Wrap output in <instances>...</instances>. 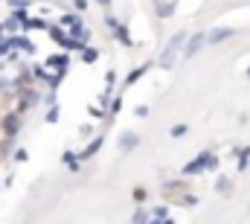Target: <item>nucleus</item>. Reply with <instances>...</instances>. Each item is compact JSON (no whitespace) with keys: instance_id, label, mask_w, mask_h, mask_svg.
Returning <instances> with one entry per match:
<instances>
[{"instance_id":"obj_1","label":"nucleus","mask_w":250,"mask_h":224,"mask_svg":"<svg viewBox=\"0 0 250 224\" xmlns=\"http://www.w3.org/2000/svg\"><path fill=\"white\" fill-rule=\"evenodd\" d=\"M230 35H233L230 29H221V32H215V35H212V41H224V38H230Z\"/></svg>"}]
</instances>
